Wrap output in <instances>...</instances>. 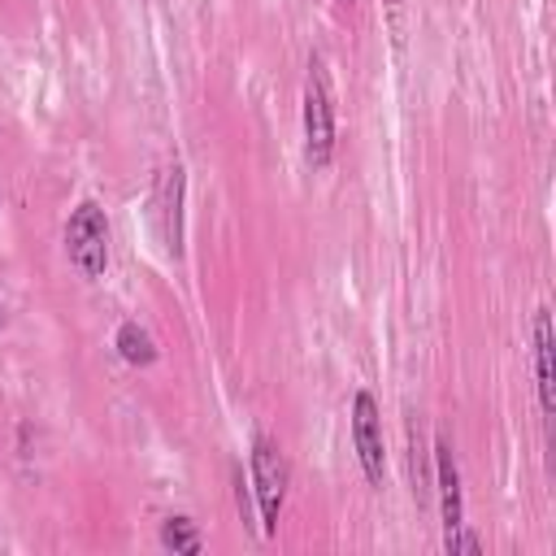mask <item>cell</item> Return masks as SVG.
I'll use <instances>...</instances> for the list:
<instances>
[{"label":"cell","instance_id":"6da1fadb","mask_svg":"<svg viewBox=\"0 0 556 556\" xmlns=\"http://www.w3.org/2000/svg\"><path fill=\"white\" fill-rule=\"evenodd\" d=\"M334 87H330V70L321 56H308V74H304V152L313 161V169H326L334 161Z\"/></svg>","mask_w":556,"mask_h":556},{"label":"cell","instance_id":"7a4b0ae2","mask_svg":"<svg viewBox=\"0 0 556 556\" xmlns=\"http://www.w3.org/2000/svg\"><path fill=\"white\" fill-rule=\"evenodd\" d=\"M248 465H252L256 530L269 539V534H278V517H282V504H287V482H291V469H287V456H282V447H278L269 434H252V452H248Z\"/></svg>","mask_w":556,"mask_h":556},{"label":"cell","instance_id":"3957f363","mask_svg":"<svg viewBox=\"0 0 556 556\" xmlns=\"http://www.w3.org/2000/svg\"><path fill=\"white\" fill-rule=\"evenodd\" d=\"M65 256H70V265L87 282L104 278V269H109V217H104V204L100 200H78L70 208V222H65Z\"/></svg>","mask_w":556,"mask_h":556},{"label":"cell","instance_id":"277c9868","mask_svg":"<svg viewBox=\"0 0 556 556\" xmlns=\"http://www.w3.org/2000/svg\"><path fill=\"white\" fill-rule=\"evenodd\" d=\"M352 447L361 460V473L369 486H382L387 478V443H382V413L369 391L352 395Z\"/></svg>","mask_w":556,"mask_h":556},{"label":"cell","instance_id":"5b68a950","mask_svg":"<svg viewBox=\"0 0 556 556\" xmlns=\"http://www.w3.org/2000/svg\"><path fill=\"white\" fill-rule=\"evenodd\" d=\"M152 217L156 235L169 256H182V165H161L156 187H152Z\"/></svg>","mask_w":556,"mask_h":556},{"label":"cell","instance_id":"8992f818","mask_svg":"<svg viewBox=\"0 0 556 556\" xmlns=\"http://www.w3.org/2000/svg\"><path fill=\"white\" fill-rule=\"evenodd\" d=\"M434 491H439V517H443V534L465 526V495H460V469H456V452L452 443L439 434L434 439Z\"/></svg>","mask_w":556,"mask_h":556},{"label":"cell","instance_id":"52a82bcc","mask_svg":"<svg viewBox=\"0 0 556 556\" xmlns=\"http://www.w3.org/2000/svg\"><path fill=\"white\" fill-rule=\"evenodd\" d=\"M534 387H539L543 417H552L556 395H552V313L547 308H534Z\"/></svg>","mask_w":556,"mask_h":556},{"label":"cell","instance_id":"ba28073f","mask_svg":"<svg viewBox=\"0 0 556 556\" xmlns=\"http://www.w3.org/2000/svg\"><path fill=\"white\" fill-rule=\"evenodd\" d=\"M113 348H117V356H122L126 365H135V369H148V365L156 361V343H152V334H148L139 321H122L117 334H113Z\"/></svg>","mask_w":556,"mask_h":556},{"label":"cell","instance_id":"9c48e42d","mask_svg":"<svg viewBox=\"0 0 556 556\" xmlns=\"http://www.w3.org/2000/svg\"><path fill=\"white\" fill-rule=\"evenodd\" d=\"M161 547H165V552L195 556V552L204 547V539H200V530H195L191 517H165V521H161Z\"/></svg>","mask_w":556,"mask_h":556},{"label":"cell","instance_id":"30bf717a","mask_svg":"<svg viewBox=\"0 0 556 556\" xmlns=\"http://www.w3.org/2000/svg\"><path fill=\"white\" fill-rule=\"evenodd\" d=\"M443 547H447L452 556H460V552H465V556H478V552H482L478 534H473V530H465V526H460V530H452V534H443Z\"/></svg>","mask_w":556,"mask_h":556},{"label":"cell","instance_id":"8fae6325","mask_svg":"<svg viewBox=\"0 0 556 556\" xmlns=\"http://www.w3.org/2000/svg\"><path fill=\"white\" fill-rule=\"evenodd\" d=\"M235 504H239L243 521H252V504H248V491H243V473L239 469H235Z\"/></svg>","mask_w":556,"mask_h":556},{"label":"cell","instance_id":"7c38bea8","mask_svg":"<svg viewBox=\"0 0 556 556\" xmlns=\"http://www.w3.org/2000/svg\"><path fill=\"white\" fill-rule=\"evenodd\" d=\"M382 4H400V0H382Z\"/></svg>","mask_w":556,"mask_h":556},{"label":"cell","instance_id":"4fadbf2b","mask_svg":"<svg viewBox=\"0 0 556 556\" xmlns=\"http://www.w3.org/2000/svg\"><path fill=\"white\" fill-rule=\"evenodd\" d=\"M343 4H352V0H343Z\"/></svg>","mask_w":556,"mask_h":556}]
</instances>
